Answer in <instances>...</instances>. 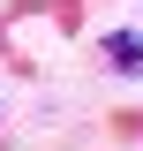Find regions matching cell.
Wrapping results in <instances>:
<instances>
[{"instance_id": "1", "label": "cell", "mask_w": 143, "mask_h": 151, "mask_svg": "<svg viewBox=\"0 0 143 151\" xmlns=\"http://www.w3.org/2000/svg\"><path fill=\"white\" fill-rule=\"evenodd\" d=\"M106 60H113L121 76H143V30H113V38H106Z\"/></svg>"}]
</instances>
